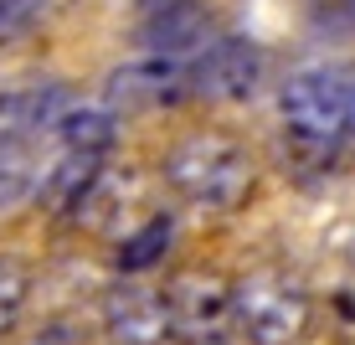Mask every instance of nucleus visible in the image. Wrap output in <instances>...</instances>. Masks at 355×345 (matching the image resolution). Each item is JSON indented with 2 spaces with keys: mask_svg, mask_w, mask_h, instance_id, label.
<instances>
[{
  "mask_svg": "<svg viewBox=\"0 0 355 345\" xmlns=\"http://www.w3.org/2000/svg\"><path fill=\"white\" fill-rule=\"evenodd\" d=\"M278 114L299 155L329 160L355 140V62L293 72L278 93Z\"/></svg>",
  "mask_w": 355,
  "mask_h": 345,
  "instance_id": "1",
  "label": "nucleus"
},
{
  "mask_svg": "<svg viewBox=\"0 0 355 345\" xmlns=\"http://www.w3.org/2000/svg\"><path fill=\"white\" fill-rule=\"evenodd\" d=\"M165 180L196 212H237L258 186V165L242 140H232L222 129H196L170 144Z\"/></svg>",
  "mask_w": 355,
  "mask_h": 345,
  "instance_id": "2",
  "label": "nucleus"
},
{
  "mask_svg": "<svg viewBox=\"0 0 355 345\" xmlns=\"http://www.w3.org/2000/svg\"><path fill=\"white\" fill-rule=\"evenodd\" d=\"M314 299L288 274H252L232 283V330L248 345H299L309 335Z\"/></svg>",
  "mask_w": 355,
  "mask_h": 345,
  "instance_id": "3",
  "label": "nucleus"
},
{
  "mask_svg": "<svg viewBox=\"0 0 355 345\" xmlns=\"http://www.w3.org/2000/svg\"><path fill=\"white\" fill-rule=\"evenodd\" d=\"M165 335L180 345H222L232 335V283L216 274H175L160 289Z\"/></svg>",
  "mask_w": 355,
  "mask_h": 345,
  "instance_id": "4",
  "label": "nucleus"
},
{
  "mask_svg": "<svg viewBox=\"0 0 355 345\" xmlns=\"http://www.w3.org/2000/svg\"><path fill=\"white\" fill-rule=\"evenodd\" d=\"M186 67H191V98L242 103L263 83V47L248 42V36H222V42L201 47V57Z\"/></svg>",
  "mask_w": 355,
  "mask_h": 345,
  "instance_id": "5",
  "label": "nucleus"
},
{
  "mask_svg": "<svg viewBox=\"0 0 355 345\" xmlns=\"http://www.w3.org/2000/svg\"><path fill=\"white\" fill-rule=\"evenodd\" d=\"M191 98V67L180 57H139L108 78V108H170Z\"/></svg>",
  "mask_w": 355,
  "mask_h": 345,
  "instance_id": "6",
  "label": "nucleus"
},
{
  "mask_svg": "<svg viewBox=\"0 0 355 345\" xmlns=\"http://www.w3.org/2000/svg\"><path fill=\"white\" fill-rule=\"evenodd\" d=\"M206 36H211V10H206L201 0H170V6H160L144 21V47H150L155 57L201 52Z\"/></svg>",
  "mask_w": 355,
  "mask_h": 345,
  "instance_id": "7",
  "label": "nucleus"
},
{
  "mask_svg": "<svg viewBox=\"0 0 355 345\" xmlns=\"http://www.w3.org/2000/svg\"><path fill=\"white\" fill-rule=\"evenodd\" d=\"M103 319H108V335L119 345H155L165 335V310H160V294L155 289H114L103 304Z\"/></svg>",
  "mask_w": 355,
  "mask_h": 345,
  "instance_id": "8",
  "label": "nucleus"
},
{
  "mask_svg": "<svg viewBox=\"0 0 355 345\" xmlns=\"http://www.w3.org/2000/svg\"><path fill=\"white\" fill-rule=\"evenodd\" d=\"M62 108L57 88H26V93H0V160L16 155V144H26V134L52 124V114Z\"/></svg>",
  "mask_w": 355,
  "mask_h": 345,
  "instance_id": "9",
  "label": "nucleus"
},
{
  "mask_svg": "<svg viewBox=\"0 0 355 345\" xmlns=\"http://www.w3.org/2000/svg\"><path fill=\"white\" fill-rule=\"evenodd\" d=\"M57 140H62V150H78V155H108L119 140V119L108 103L62 108L57 114Z\"/></svg>",
  "mask_w": 355,
  "mask_h": 345,
  "instance_id": "10",
  "label": "nucleus"
},
{
  "mask_svg": "<svg viewBox=\"0 0 355 345\" xmlns=\"http://www.w3.org/2000/svg\"><path fill=\"white\" fill-rule=\"evenodd\" d=\"M98 176H103V155H78V150H67V155L42 176V186H36V191H42V201L52 206V212H72V206L83 201V191H88Z\"/></svg>",
  "mask_w": 355,
  "mask_h": 345,
  "instance_id": "11",
  "label": "nucleus"
},
{
  "mask_svg": "<svg viewBox=\"0 0 355 345\" xmlns=\"http://www.w3.org/2000/svg\"><path fill=\"white\" fill-rule=\"evenodd\" d=\"M170 242H175V221H170V217H150L144 227L124 232V242H119V258H114V263L124 268V274H150V268L170 253Z\"/></svg>",
  "mask_w": 355,
  "mask_h": 345,
  "instance_id": "12",
  "label": "nucleus"
},
{
  "mask_svg": "<svg viewBox=\"0 0 355 345\" xmlns=\"http://www.w3.org/2000/svg\"><path fill=\"white\" fill-rule=\"evenodd\" d=\"M26 299H31V274H26V263H16V258L0 253V335L21 319Z\"/></svg>",
  "mask_w": 355,
  "mask_h": 345,
  "instance_id": "13",
  "label": "nucleus"
},
{
  "mask_svg": "<svg viewBox=\"0 0 355 345\" xmlns=\"http://www.w3.org/2000/svg\"><path fill=\"white\" fill-rule=\"evenodd\" d=\"M42 6L46 0H0V36H16L21 26H31Z\"/></svg>",
  "mask_w": 355,
  "mask_h": 345,
  "instance_id": "14",
  "label": "nucleus"
},
{
  "mask_svg": "<svg viewBox=\"0 0 355 345\" xmlns=\"http://www.w3.org/2000/svg\"><path fill=\"white\" fill-rule=\"evenodd\" d=\"M320 21H355V0H324Z\"/></svg>",
  "mask_w": 355,
  "mask_h": 345,
  "instance_id": "15",
  "label": "nucleus"
}]
</instances>
